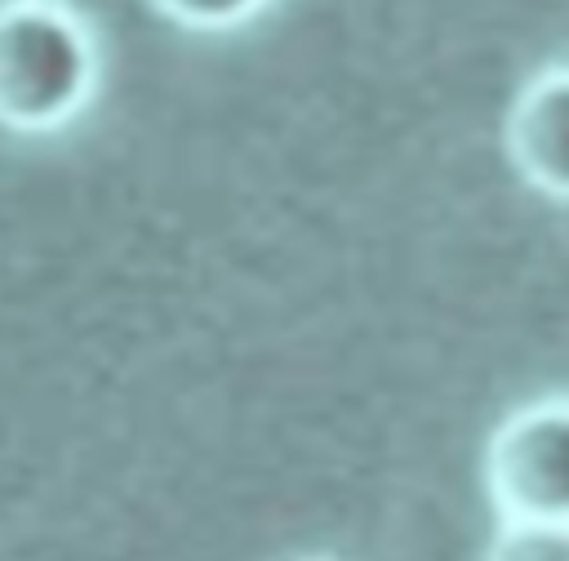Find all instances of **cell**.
<instances>
[{"label": "cell", "mask_w": 569, "mask_h": 561, "mask_svg": "<svg viewBox=\"0 0 569 561\" xmlns=\"http://www.w3.org/2000/svg\"><path fill=\"white\" fill-rule=\"evenodd\" d=\"M493 561H569L565 521H511Z\"/></svg>", "instance_id": "obj_4"}, {"label": "cell", "mask_w": 569, "mask_h": 561, "mask_svg": "<svg viewBox=\"0 0 569 561\" xmlns=\"http://www.w3.org/2000/svg\"><path fill=\"white\" fill-rule=\"evenodd\" d=\"M160 9H169L182 22H200V27H218V22H236L244 18L258 0H156Z\"/></svg>", "instance_id": "obj_5"}, {"label": "cell", "mask_w": 569, "mask_h": 561, "mask_svg": "<svg viewBox=\"0 0 569 561\" xmlns=\"http://www.w3.org/2000/svg\"><path fill=\"white\" fill-rule=\"evenodd\" d=\"M511 147L538 187L569 196V71H556L525 94L511 125Z\"/></svg>", "instance_id": "obj_3"}, {"label": "cell", "mask_w": 569, "mask_h": 561, "mask_svg": "<svg viewBox=\"0 0 569 561\" xmlns=\"http://www.w3.org/2000/svg\"><path fill=\"white\" fill-rule=\"evenodd\" d=\"M93 85L84 31L53 4L13 0L0 9V120L44 129L67 120Z\"/></svg>", "instance_id": "obj_1"}, {"label": "cell", "mask_w": 569, "mask_h": 561, "mask_svg": "<svg viewBox=\"0 0 569 561\" xmlns=\"http://www.w3.org/2000/svg\"><path fill=\"white\" fill-rule=\"evenodd\" d=\"M489 481L511 521L569 525V405L520 414L493 436Z\"/></svg>", "instance_id": "obj_2"}]
</instances>
